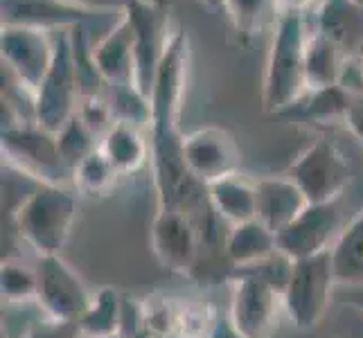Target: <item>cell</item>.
I'll return each instance as SVG.
<instances>
[{"label": "cell", "instance_id": "26", "mask_svg": "<svg viewBox=\"0 0 363 338\" xmlns=\"http://www.w3.org/2000/svg\"><path fill=\"white\" fill-rule=\"evenodd\" d=\"M120 179L118 169L111 165L108 158L99 152V147L91 156H86L72 171V187L89 196H104L116 187Z\"/></svg>", "mask_w": 363, "mask_h": 338}, {"label": "cell", "instance_id": "25", "mask_svg": "<svg viewBox=\"0 0 363 338\" xmlns=\"http://www.w3.org/2000/svg\"><path fill=\"white\" fill-rule=\"evenodd\" d=\"M122 320L124 298L113 286H102L93 293L91 305L79 320V327L86 338H106L122 332Z\"/></svg>", "mask_w": 363, "mask_h": 338}, {"label": "cell", "instance_id": "17", "mask_svg": "<svg viewBox=\"0 0 363 338\" xmlns=\"http://www.w3.org/2000/svg\"><path fill=\"white\" fill-rule=\"evenodd\" d=\"M95 66L108 86L133 84V25L120 11V18L93 43Z\"/></svg>", "mask_w": 363, "mask_h": 338}, {"label": "cell", "instance_id": "33", "mask_svg": "<svg viewBox=\"0 0 363 338\" xmlns=\"http://www.w3.org/2000/svg\"><path fill=\"white\" fill-rule=\"evenodd\" d=\"M318 3H323V0H275L278 11H300V14H307Z\"/></svg>", "mask_w": 363, "mask_h": 338}, {"label": "cell", "instance_id": "14", "mask_svg": "<svg viewBox=\"0 0 363 338\" xmlns=\"http://www.w3.org/2000/svg\"><path fill=\"white\" fill-rule=\"evenodd\" d=\"M183 160L194 181L210 185L223 176L237 174L242 162V152L226 129L203 127L185 135Z\"/></svg>", "mask_w": 363, "mask_h": 338}, {"label": "cell", "instance_id": "7", "mask_svg": "<svg viewBox=\"0 0 363 338\" xmlns=\"http://www.w3.org/2000/svg\"><path fill=\"white\" fill-rule=\"evenodd\" d=\"M334 266L330 250L311 257L294 259L291 278L284 289V311L286 318L300 332L316 329L328 314L334 295Z\"/></svg>", "mask_w": 363, "mask_h": 338}, {"label": "cell", "instance_id": "24", "mask_svg": "<svg viewBox=\"0 0 363 338\" xmlns=\"http://www.w3.org/2000/svg\"><path fill=\"white\" fill-rule=\"evenodd\" d=\"M345 55L336 47L328 36L318 30L309 32L307 52H305V70L309 89H328L341 81V72L345 66Z\"/></svg>", "mask_w": 363, "mask_h": 338}, {"label": "cell", "instance_id": "36", "mask_svg": "<svg viewBox=\"0 0 363 338\" xmlns=\"http://www.w3.org/2000/svg\"><path fill=\"white\" fill-rule=\"evenodd\" d=\"M343 291H345L343 295H345L347 303L363 314V289H343Z\"/></svg>", "mask_w": 363, "mask_h": 338}, {"label": "cell", "instance_id": "19", "mask_svg": "<svg viewBox=\"0 0 363 338\" xmlns=\"http://www.w3.org/2000/svg\"><path fill=\"white\" fill-rule=\"evenodd\" d=\"M314 30L328 36L345 59L363 57V7L352 0H323Z\"/></svg>", "mask_w": 363, "mask_h": 338}, {"label": "cell", "instance_id": "6", "mask_svg": "<svg viewBox=\"0 0 363 338\" xmlns=\"http://www.w3.org/2000/svg\"><path fill=\"white\" fill-rule=\"evenodd\" d=\"M0 147L3 162L25 171L34 181L72 187V167L61 156L57 133L36 122H25L0 131Z\"/></svg>", "mask_w": 363, "mask_h": 338}, {"label": "cell", "instance_id": "39", "mask_svg": "<svg viewBox=\"0 0 363 338\" xmlns=\"http://www.w3.org/2000/svg\"><path fill=\"white\" fill-rule=\"evenodd\" d=\"M359 64H361V81H363V57L359 59Z\"/></svg>", "mask_w": 363, "mask_h": 338}, {"label": "cell", "instance_id": "10", "mask_svg": "<svg viewBox=\"0 0 363 338\" xmlns=\"http://www.w3.org/2000/svg\"><path fill=\"white\" fill-rule=\"evenodd\" d=\"M57 32L39 28H0V57L3 72L21 84L32 97L43 84L55 61Z\"/></svg>", "mask_w": 363, "mask_h": 338}, {"label": "cell", "instance_id": "38", "mask_svg": "<svg viewBox=\"0 0 363 338\" xmlns=\"http://www.w3.org/2000/svg\"><path fill=\"white\" fill-rule=\"evenodd\" d=\"M106 338H127V336H124V334L120 332V334H113V336H106Z\"/></svg>", "mask_w": 363, "mask_h": 338}, {"label": "cell", "instance_id": "3", "mask_svg": "<svg viewBox=\"0 0 363 338\" xmlns=\"http://www.w3.org/2000/svg\"><path fill=\"white\" fill-rule=\"evenodd\" d=\"M307 39L309 30L305 14L300 11L275 14L264 77H262V106L275 118L309 91L305 70Z\"/></svg>", "mask_w": 363, "mask_h": 338}, {"label": "cell", "instance_id": "32", "mask_svg": "<svg viewBox=\"0 0 363 338\" xmlns=\"http://www.w3.org/2000/svg\"><path fill=\"white\" fill-rule=\"evenodd\" d=\"M345 127H347L350 133L357 137L359 145L363 147V93H359L354 97V104H352V108H350V113H347Z\"/></svg>", "mask_w": 363, "mask_h": 338}, {"label": "cell", "instance_id": "22", "mask_svg": "<svg viewBox=\"0 0 363 338\" xmlns=\"http://www.w3.org/2000/svg\"><path fill=\"white\" fill-rule=\"evenodd\" d=\"M99 152L108 158L120 176L135 174L147 165V160H152V147L143 129L127 122H113V127L99 140Z\"/></svg>", "mask_w": 363, "mask_h": 338}, {"label": "cell", "instance_id": "29", "mask_svg": "<svg viewBox=\"0 0 363 338\" xmlns=\"http://www.w3.org/2000/svg\"><path fill=\"white\" fill-rule=\"evenodd\" d=\"M108 104L116 122H127L140 129H149L152 124V99L143 95L133 84L111 86Z\"/></svg>", "mask_w": 363, "mask_h": 338}, {"label": "cell", "instance_id": "27", "mask_svg": "<svg viewBox=\"0 0 363 338\" xmlns=\"http://www.w3.org/2000/svg\"><path fill=\"white\" fill-rule=\"evenodd\" d=\"M0 293H3V305L36 303V293H39L36 266H28L18 257L3 259V269H0Z\"/></svg>", "mask_w": 363, "mask_h": 338}, {"label": "cell", "instance_id": "40", "mask_svg": "<svg viewBox=\"0 0 363 338\" xmlns=\"http://www.w3.org/2000/svg\"><path fill=\"white\" fill-rule=\"evenodd\" d=\"M352 3H357L359 7H363V0H352Z\"/></svg>", "mask_w": 363, "mask_h": 338}, {"label": "cell", "instance_id": "30", "mask_svg": "<svg viewBox=\"0 0 363 338\" xmlns=\"http://www.w3.org/2000/svg\"><path fill=\"white\" fill-rule=\"evenodd\" d=\"M57 140H59L61 156H64V160L72 167V171L86 156H91L99 147V137L89 129V124L79 116H74L66 127L57 133Z\"/></svg>", "mask_w": 363, "mask_h": 338}, {"label": "cell", "instance_id": "37", "mask_svg": "<svg viewBox=\"0 0 363 338\" xmlns=\"http://www.w3.org/2000/svg\"><path fill=\"white\" fill-rule=\"evenodd\" d=\"M196 3L212 9V11H219V9H223V3H226V0H196Z\"/></svg>", "mask_w": 363, "mask_h": 338}, {"label": "cell", "instance_id": "9", "mask_svg": "<svg viewBox=\"0 0 363 338\" xmlns=\"http://www.w3.org/2000/svg\"><path fill=\"white\" fill-rule=\"evenodd\" d=\"M286 174L303 190L309 203H330L345 194L352 167L339 145L330 137H318L291 162Z\"/></svg>", "mask_w": 363, "mask_h": 338}, {"label": "cell", "instance_id": "8", "mask_svg": "<svg viewBox=\"0 0 363 338\" xmlns=\"http://www.w3.org/2000/svg\"><path fill=\"white\" fill-rule=\"evenodd\" d=\"M82 104L77 66L72 57L70 30L57 32L55 61L50 66L43 84L34 95V122L39 127L59 133L77 116Z\"/></svg>", "mask_w": 363, "mask_h": 338}, {"label": "cell", "instance_id": "41", "mask_svg": "<svg viewBox=\"0 0 363 338\" xmlns=\"http://www.w3.org/2000/svg\"><path fill=\"white\" fill-rule=\"evenodd\" d=\"M336 338H343V336H336Z\"/></svg>", "mask_w": 363, "mask_h": 338}, {"label": "cell", "instance_id": "12", "mask_svg": "<svg viewBox=\"0 0 363 338\" xmlns=\"http://www.w3.org/2000/svg\"><path fill=\"white\" fill-rule=\"evenodd\" d=\"M34 266L39 278L36 305L43 309V314L57 320L79 322L93 300L84 280L61 259V255H39Z\"/></svg>", "mask_w": 363, "mask_h": 338}, {"label": "cell", "instance_id": "31", "mask_svg": "<svg viewBox=\"0 0 363 338\" xmlns=\"http://www.w3.org/2000/svg\"><path fill=\"white\" fill-rule=\"evenodd\" d=\"M18 338H86V336L79 327V322L50 318L41 309L39 314L21 329Z\"/></svg>", "mask_w": 363, "mask_h": 338}, {"label": "cell", "instance_id": "5", "mask_svg": "<svg viewBox=\"0 0 363 338\" xmlns=\"http://www.w3.org/2000/svg\"><path fill=\"white\" fill-rule=\"evenodd\" d=\"M228 320L244 338H273L284 311V293L255 269H233Z\"/></svg>", "mask_w": 363, "mask_h": 338}, {"label": "cell", "instance_id": "15", "mask_svg": "<svg viewBox=\"0 0 363 338\" xmlns=\"http://www.w3.org/2000/svg\"><path fill=\"white\" fill-rule=\"evenodd\" d=\"M104 9L86 7L74 0H0V23L9 28H39L48 32L86 25Z\"/></svg>", "mask_w": 363, "mask_h": 338}, {"label": "cell", "instance_id": "4", "mask_svg": "<svg viewBox=\"0 0 363 338\" xmlns=\"http://www.w3.org/2000/svg\"><path fill=\"white\" fill-rule=\"evenodd\" d=\"M122 9L133 25V86L152 97L162 59L177 34L169 7L162 0H127Z\"/></svg>", "mask_w": 363, "mask_h": 338}, {"label": "cell", "instance_id": "1", "mask_svg": "<svg viewBox=\"0 0 363 338\" xmlns=\"http://www.w3.org/2000/svg\"><path fill=\"white\" fill-rule=\"evenodd\" d=\"M187 74V36L177 30L158 70L152 93V124H149V147H152L154 185L158 205L181 208L192 215L196 205L208 203L206 185L194 181L183 160L181 102Z\"/></svg>", "mask_w": 363, "mask_h": 338}, {"label": "cell", "instance_id": "34", "mask_svg": "<svg viewBox=\"0 0 363 338\" xmlns=\"http://www.w3.org/2000/svg\"><path fill=\"white\" fill-rule=\"evenodd\" d=\"M210 338H244V336L233 327L228 316L226 318L219 316L217 322H215V327H212V332H210Z\"/></svg>", "mask_w": 363, "mask_h": 338}, {"label": "cell", "instance_id": "20", "mask_svg": "<svg viewBox=\"0 0 363 338\" xmlns=\"http://www.w3.org/2000/svg\"><path fill=\"white\" fill-rule=\"evenodd\" d=\"M210 210L230 225L244 223L257 217L255 183L244 179L240 171L206 185Z\"/></svg>", "mask_w": 363, "mask_h": 338}, {"label": "cell", "instance_id": "11", "mask_svg": "<svg viewBox=\"0 0 363 338\" xmlns=\"http://www.w3.org/2000/svg\"><path fill=\"white\" fill-rule=\"evenodd\" d=\"M149 235H152V250L162 269L172 273H190L196 266L203 235L194 215L187 210L158 205Z\"/></svg>", "mask_w": 363, "mask_h": 338}, {"label": "cell", "instance_id": "35", "mask_svg": "<svg viewBox=\"0 0 363 338\" xmlns=\"http://www.w3.org/2000/svg\"><path fill=\"white\" fill-rule=\"evenodd\" d=\"M74 3H82L86 7H93V9H104V11H111V9H122L127 0H74Z\"/></svg>", "mask_w": 363, "mask_h": 338}, {"label": "cell", "instance_id": "28", "mask_svg": "<svg viewBox=\"0 0 363 338\" xmlns=\"http://www.w3.org/2000/svg\"><path fill=\"white\" fill-rule=\"evenodd\" d=\"M221 11L228 16L235 32L255 36L267 28L271 14H278V5L275 0H226Z\"/></svg>", "mask_w": 363, "mask_h": 338}, {"label": "cell", "instance_id": "16", "mask_svg": "<svg viewBox=\"0 0 363 338\" xmlns=\"http://www.w3.org/2000/svg\"><path fill=\"white\" fill-rule=\"evenodd\" d=\"M257 194V217L269 230L275 235L282 232L300 212H303L309 201L303 190L296 185L289 174L282 176H264L255 181Z\"/></svg>", "mask_w": 363, "mask_h": 338}, {"label": "cell", "instance_id": "21", "mask_svg": "<svg viewBox=\"0 0 363 338\" xmlns=\"http://www.w3.org/2000/svg\"><path fill=\"white\" fill-rule=\"evenodd\" d=\"M223 253L233 269L255 266L278 253V235L269 230L259 219L230 225V232L223 242Z\"/></svg>", "mask_w": 363, "mask_h": 338}, {"label": "cell", "instance_id": "13", "mask_svg": "<svg viewBox=\"0 0 363 338\" xmlns=\"http://www.w3.org/2000/svg\"><path fill=\"white\" fill-rule=\"evenodd\" d=\"M341 198L330 203H309L278 232V250L291 259H303L330 250L345 228Z\"/></svg>", "mask_w": 363, "mask_h": 338}, {"label": "cell", "instance_id": "23", "mask_svg": "<svg viewBox=\"0 0 363 338\" xmlns=\"http://www.w3.org/2000/svg\"><path fill=\"white\" fill-rule=\"evenodd\" d=\"M330 257L341 289H363V208L345 223L330 248Z\"/></svg>", "mask_w": 363, "mask_h": 338}, {"label": "cell", "instance_id": "2", "mask_svg": "<svg viewBox=\"0 0 363 338\" xmlns=\"http://www.w3.org/2000/svg\"><path fill=\"white\" fill-rule=\"evenodd\" d=\"M77 190L41 183L16 208L3 212V232H14L36 255H61L77 219Z\"/></svg>", "mask_w": 363, "mask_h": 338}, {"label": "cell", "instance_id": "18", "mask_svg": "<svg viewBox=\"0 0 363 338\" xmlns=\"http://www.w3.org/2000/svg\"><path fill=\"white\" fill-rule=\"evenodd\" d=\"M354 97L357 95L343 89L341 84L328 86V89H309L289 108L282 111L278 118L294 124H316V127L345 124L347 113L354 104Z\"/></svg>", "mask_w": 363, "mask_h": 338}]
</instances>
